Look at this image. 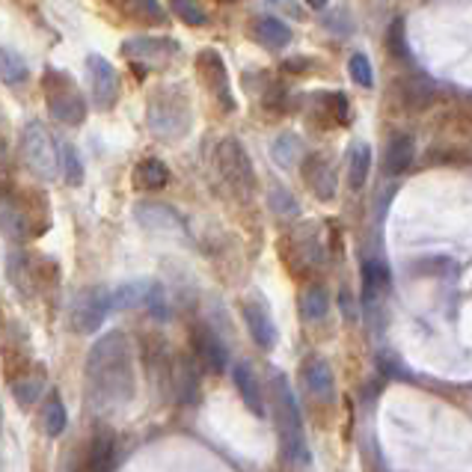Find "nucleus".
I'll list each match as a JSON object with an SVG mask.
<instances>
[{"mask_svg":"<svg viewBox=\"0 0 472 472\" xmlns=\"http://www.w3.org/2000/svg\"><path fill=\"white\" fill-rule=\"evenodd\" d=\"M0 229L13 238H24L30 232V205L6 190H0Z\"/></svg>","mask_w":472,"mask_h":472,"instance_id":"obj_15","label":"nucleus"},{"mask_svg":"<svg viewBox=\"0 0 472 472\" xmlns=\"http://www.w3.org/2000/svg\"><path fill=\"white\" fill-rule=\"evenodd\" d=\"M297 306H301L303 321H324L327 312H330V301H327V292L321 285H306L297 297Z\"/></svg>","mask_w":472,"mask_h":472,"instance_id":"obj_24","label":"nucleus"},{"mask_svg":"<svg viewBox=\"0 0 472 472\" xmlns=\"http://www.w3.org/2000/svg\"><path fill=\"white\" fill-rule=\"evenodd\" d=\"M273 407H276V428H280L282 455L297 467H306L312 460L306 446V430L301 422V410L292 395V386L282 375H273Z\"/></svg>","mask_w":472,"mask_h":472,"instance_id":"obj_2","label":"nucleus"},{"mask_svg":"<svg viewBox=\"0 0 472 472\" xmlns=\"http://www.w3.org/2000/svg\"><path fill=\"white\" fill-rule=\"evenodd\" d=\"M301 377H303L306 393L318 398V402H330L333 398V372L321 356H306L301 366Z\"/></svg>","mask_w":472,"mask_h":472,"instance_id":"obj_14","label":"nucleus"},{"mask_svg":"<svg viewBox=\"0 0 472 472\" xmlns=\"http://www.w3.org/2000/svg\"><path fill=\"white\" fill-rule=\"evenodd\" d=\"M137 220L146 226V229H158V232H172V229H184L181 217L167 205H155V202H146V205H137Z\"/></svg>","mask_w":472,"mask_h":472,"instance_id":"obj_20","label":"nucleus"},{"mask_svg":"<svg viewBox=\"0 0 472 472\" xmlns=\"http://www.w3.org/2000/svg\"><path fill=\"white\" fill-rule=\"evenodd\" d=\"M303 181L310 184V190L315 193L321 202H330L336 199V190H338V179H336V167L333 161L315 152L303 161Z\"/></svg>","mask_w":472,"mask_h":472,"instance_id":"obj_10","label":"nucleus"},{"mask_svg":"<svg viewBox=\"0 0 472 472\" xmlns=\"http://www.w3.org/2000/svg\"><path fill=\"white\" fill-rule=\"evenodd\" d=\"M197 75H199V84L223 105V110H235L229 71H226L220 51H214V48H202L199 51V54H197Z\"/></svg>","mask_w":472,"mask_h":472,"instance_id":"obj_8","label":"nucleus"},{"mask_svg":"<svg viewBox=\"0 0 472 472\" xmlns=\"http://www.w3.org/2000/svg\"><path fill=\"white\" fill-rule=\"evenodd\" d=\"M170 384H172V393L181 404H193L199 395V372L197 366L190 360H179L172 366V375H170Z\"/></svg>","mask_w":472,"mask_h":472,"instance_id":"obj_17","label":"nucleus"},{"mask_svg":"<svg viewBox=\"0 0 472 472\" xmlns=\"http://www.w3.org/2000/svg\"><path fill=\"white\" fill-rule=\"evenodd\" d=\"M110 310H113L110 292L98 289V285H89V289H80L75 297H71L69 321L78 333L92 336V333H98L101 324H105V318H107Z\"/></svg>","mask_w":472,"mask_h":472,"instance_id":"obj_6","label":"nucleus"},{"mask_svg":"<svg viewBox=\"0 0 472 472\" xmlns=\"http://www.w3.org/2000/svg\"><path fill=\"white\" fill-rule=\"evenodd\" d=\"M389 289V271L384 262H366L363 264V301L372 303L375 297H384Z\"/></svg>","mask_w":472,"mask_h":472,"instance_id":"obj_28","label":"nucleus"},{"mask_svg":"<svg viewBox=\"0 0 472 472\" xmlns=\"http://www.w3.org/2000/svg\"><path fill=\"white\" fill-rule=\"evenodd\" d=\"M190 345H193V354H197V360L211 368V372H223L226 368V347L217 338V333L211 330V327L205 324H197L190 330Z\"/></svg>","mask_w":472,"mask_h":472,"instance_id":"obj_12","label":"nucleus"},{"mask_svg":"<svg viewBox=\"0 0 472 472\" xmlns=\"http://www.w3.org/2000/svg\"><path fill=\"white\" fill-rule=\"evenodd\" d=\"M368 170H372V149H368V143H356L351 149V158H347V184L360 190L368 179Z\"/></svg>","mask_w":472,"mask_h":472,"instance_id":"obj_29","label":"nucleus"},{"mask_svg":"<svg viewBox=\"0 0 472 472\" xmlns=\"http://www.w3.org/2000/svg\"><path fill=\"white\" fill-rule=\"evenodd\" d=\"M137 393L134 354L122 333L101 336L87 354V395L98 410L125 407Z\"/></svg>","mask_w":472,"mask_h":472,"instance_id":"obj_1","label":"nucleus"},{"mask_svg":"<svg viewBox=\"0 0 472 472\" xmlns=\"http://www.w3.org/2000/svg\"><path fill=\"white\" fill-rule=\"evenodd\" d=\"M271 205L280 214H297V202L289 197V193H285L280 184H273V193H271Z\"/></svg>","mask_w":472,"mask_h":472,"instance_id":"obj_38","label":"nucleus"},{"mask_svg":"<svg viewBox=\"0 0 472 472\" xmlns=\"http://www.w3.org/2000/svg\"><path fill=\"white\" fill-rule=\"evenodd\" d=\"M113 460H116V446H113V440L105 434H96L89 440L78 472H110Z\"/></svg>","mask_w":472,"mask_h":472,"instance_id":"obj_16","label":"nucleus"},{"mask_svg":"<svg viewBox=\"0 0 472 472\" xmlns=\"http://www.w3.org/2000/svg\"><path fill=\"white\" fill-rule=\"evenodd\" d=\"M292 247H297V262L303 264V268H318V264L324 262V253H321V244H318L315 232L310 226H303V229H297L292 235Z\"/></svg>","mask_w":472,"mask_h":472,"instance_id":"obj_26","label":"nucleus"},{"mask_svg":"<svg viewBox=\"0 0 472 472\" xmlns=\"http://www.w3.org/2000/svg\"><path fill=\"white\" fill-rule=\"evenodd\" d=\"M42 425H45L48 437H60L66 430V407H63V398L57 393L48 395L45 410H42Z\"/></svg>","mask_w":472,"mask_h":472,"instance_id":"obj_31","label":"nucleus"},{"mask_svg":"<svg viewBox=\"0 0 472 472\" xmlns=\"http://www.w3.org/2000/svg\"><path fill=\"white\" fill-rule=\"evenodd\" d=\"M407 89L410 92H404V101L410 107H425L430 105V98H434V89H430V84H425V80H413Z\"/></svg>","mask_w":472,"mask_h":472,"instance_id":"obj_37","label":"nucleus"},{"mask_svg":"<svg viewBox=\"0 0 472 472\" xmlns=\"http://www.w3.org/2000/svg\"><path fill=\"white\" fill-rule=\"evenodd\" d=\"M60 170H66V181L69 184H80L84 181V167H80V158L78 152L66 146L63 152H60Z\"/></svg>","mask_w":472,"mask_h":472,"instance_id":"obj_36","label":"nucleus"},{"mask_svg":"<svg viewBox=\"0 0 472 472\" xmlns=\"http://www.w3.org/2000/svg\"><path fill=\"white\" fill-rule=\"evenodd\" d=\"M45 393V372L42 368H27L22 375H13V395L22 407H33L39 395Z\"/></svg>","mask_w":472,"mask_h":472,"instance_id":"obj_18","label":"nucleus"},{"mask_svg":"<svg viewBox=\"0 0 472 472\" xmlns=\"http://www.w3.org/2000/svg\"><path fill=\"white\" fill-rule=\"evenodd\" d=\"M318 110H321V116H330L333 125H347V119H351V110H347V98L342 92H321V96L315 98Z\"/></svg>","mask_w":472,"mask_h":472,"instance_id":"obj_30","label":"nucleus"},{"mask_svg":"<svg viewBox=\"0 0 472 472\" xmlns=\"http://www.w3.org/2000/svg\"><path fill=\"white\" fill-rule=\"evenodd\" d=\"M347 71H351V80L360 84L363 89H372L375 87V71H372V60L366 54H354L351 63H347Z\"/></svg>","mask_w":472,"mask_h":472,"instance_id":"obj_33","label":"nucleus"},{"mask_svg":"<svg viewBox=\"0 0 472 472\" xmlns=\"http://www.w3.org/2000/svg\"><path fill=\"white\" fill-rule=\"evenodd\" d=\"M170 9H172V15H176L179 22L190 24V27L208 24V13L202 9L199 0H170Z\"/></svg>","mask_w":472,"mask_h":472,"instance_id":"obj_32","label":"nucleus"},{"mask_svg":"<svg viewBox=\"0 0 472 472\" xmlns=\"http://www.w3.org/2000/svg\"><path fill=\"white\" fill-rule=\"evenodd\" d=\"M87 84L92 92V101L98 105V110H110L119 98V75L110 66L107 57L89 54L87 57Z\"/></svg>","mask_w":472,"mask_h":472,"instance_id":"obj_9","label":"nucleus"},{"mask_svg":"<svg viewBox=\"0 0 472 472\" xmlns=\"http://www.w3.org/2000/svg\"><path fill=\"white\" fill-rule=\"evenodd\" d=\"M217 170L220 176L232 184L235 190L250 193L255 188V172H253V161L247 155V149L241 146V140L226 137L217 146Z\"/></svg>","mask_w":472,"mask_h":472,"instance_id":"obj_7","label":"nucleus"},{"mask_svg":"<svg viewBox=\"0 0 472 472\" xmlns=\"http://www.w3.org/2000/svg\"><path fill=\"white\" fill-rule=\"evenodd\" d=\"M271 4H276V6H280V9H285V13H292L294 18H301V15H303V9L297 6L294 0H271Z\"/></svg>","mask_w":472,"mask_h":472,"instance_id":"obj_39","label":"nucleus"},{"mask_svg":"<svg viewBox=\"0 0 472 472\" xmlns=\"http://www.w3.org/2000/svg\"><path fill=\"white\" fill-rule=\"evenodd\" d=\"M22 155L39 179L51 181L60 176V149L42 122H30L22 131Z\"/></svg>","mask_w":472,"mask_h":472,"instance_id":"obj_5","label":"nucleus"},{"mask_svg":"<svg viewBox=\"0 0 472 472\" xmlns=\"http://www.w3.org/2000/svg\"><path fill=\"white\" fill-rule=\"evenodd\" d=\"M241 312H244V321H247V327H250L253 342L264 347V351H271V347L276 345V324L268 312V306L259 303V301H244Z\"/></svg>","mask_w":472,"mask_h":472,"instance_id":"obj_13","label":"nucleus"},{"mask_svg":"<svg viewBox=\"0 0 472 472\" xmlns=\"http://www.w3.org/2000/svg\"><path fill=\"white\" fill-rule=\"evenodd\" d=\"M122 54L134 60L137 66H152L176 57L179 42L176 39H128V42H122Z\"/></svg>","mask_w":472,"mask_h":472,"instance_id":"obj_11","label":"nucleus"},{"mask_svg":"<svg viewBox=\"0 0 472 472\" xmlns=\"http://www.w3.org/2000/svg\"><path fill=\"white\" fill-rule=\"evenodd\" d=\"M253 36L259 39L262 45H268V48H285L292 42V30L285 27L280 18H273V15H262V18H255V24H253Z\"/></svg>","mask_w":472,"mask_h":472,"instance_id":"obj_23","label":"nucleus"},{"mask_svg":"<svg viewBox=\"0 0 472 472\" xmlns=\"http://www.w3.org/2000/svg\"><path fill=\"white\" fill-rule=\"evenodd\" d=\"M386 42H389V51L398 57V60H407L410 48H407V30H404V18H395L393 24L386 30Z\"/></svg>","mask_w":472,"mask_h":472,"instance_id":"obj_35","label":"nucleus"},{"mask_svg":"<svg viewBox=\"0 0 472 472\" xmlns=\"http://www.w3.org/2000/svg\"><path fill=\"white\" fill-rule=\"evenodd\" d=\"M42 87H45L48 110L57 122H63V125H80V122L87 119V101L66 71L48 69L42 78Z\"/></svg>","mask_w":472,"mask_h":472,"instance_id":"obj_4","label":"nucleus"},{"mask_svg":"<svg viewBox=\"0 0 472 472\" xmlns=\"http://www.w3.org/2000/svg\"><path fill=\"white\" fill-rule=\"evenodd\" d=\"M146 122H149L152 134L163 143H176L181 137H188L193 113H190L188 98H184V92L181 89H158L146 107Z\"/></svg>","mask_w":472,"mask_h":472,"instance_id":"obj_3","label":"nucleus"},{"mask_svg":"<svg viewBox=\"0 0 472 472\" xmlns=\"http://www.w3.org/2000/svg\"><path fill=\"white\" fill-rule=\"evenodd\" d=\"M134 184L140 190H163L170 184V170L161 158H143L134 167Z\"/></svg>","mask_w":472,"mask_h":472,"instance_id":"obj_21","label":"nucleus"},{"mask_svg":"<svg viewBox=\"0 0 472 472\" xmlns=\"http://www.w3.org/2000/svg\"><path fill=\"white\" fill-rule=\"evenodd\" d=\"M235 386H238V393L244 398V404L250 407L253 416H264V398H262V384L255 372L247 366V363H238L235 366Z\"/></svg>","mask_w":472,"mask_h":472,"instance_id":"obj_19","label":"nucleus"},{"mask_svg":"<svg viewBox=\"0 0 472 472\" xmlns=\"http://www.w3.org/2000/svg\"><path fill=\"white\" fill-rule=\"evenodd\" d=\"M27 78H30L27 60L18 54V51L0 45V80H4L6 87H22Z\"/></svg>","mask_w":472,"mask_h":472,"instance_id":"obj_25","label":"nucleus"},{"mask_svg":"<svg viewBox=\"0 0 472 472\" xmlns=\"http://www.w3.org/2000/svg\"><path fill=\"white\" fill-rule=\"evenodd\" d=\"M119 9L131 22H140V24H163V18H167L158 0H119Z\"/></svg>","mask_w":472,"mask_h":472,"instance_id":"obj_27","label":"nucleus"},{"mask_svg":"<svg viewBox=\"0 0 472 472\" xmlns=\"http://www.w3.org/2000/svg\"><path fill=\"white\" fill-rule=\"evenodd\" d=\"M413 137L410 134H393L389 137V146H386V170L393 176H402V172L410 170L413 163Z\"/></svg>","mask_w":472,"mask_h":472,"instance_id":"obj_22","label":"nucleus"},{"mask_svg":"<svg viewBox=\"0 0 472 472\" xmlns=\"http://www.w3.org/2000/svg\"><path fill=\"white\" fill-rule=\"evenodd\" d=\"M297 155H301V140H297L294 134H282L280 140L273 143V158L280 167H292V163L297 161Z\"/></svg>","mask_w":472,"mask_h":472,"instance_id":"obj_34","label":"nucleus"},{"mask_svg":"<svg viewBox=\"0 0 472 472\" xmlns=\"http://www.w3.org/2000/svg\"><path fill=\"white\" fill-rule=\"evenodd\" d=\"M306 4H310L312 9H321V6H327V0H306Z\"/></svg>","mask_w":472,"mask_h":472,"instance_id":"obj_40","label":"nucleus"}]
</instances>
